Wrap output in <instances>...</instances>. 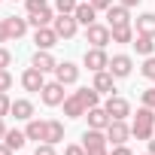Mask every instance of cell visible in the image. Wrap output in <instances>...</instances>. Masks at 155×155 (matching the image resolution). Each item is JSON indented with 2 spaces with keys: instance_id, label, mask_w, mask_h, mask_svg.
<instances>
[{
  "instance_id": "6da1fadb",
  "label": "cell",
  "mask_w": 155,
  "mask_h": 155,
  "mask_svg": "<svg viewBox=\"0 0 155 155\" xmlns=\"http://www.w3.org/2000/svg\"><path fill=\"white\" fill-rule=\"evenodd\" d=\"M152 134H155V110L152 107H140L137 116H134V125H131V137L149 140Z\"/></svg>"
},
{
  "instance_id": "7a4b0ae2",
  "label": "cell",
  "mask_w": 155,
  "mask_h": 155,
  "mask_svg": "<svg viewBox=\"0 0 155 155\" xmlns=\"http://www.w3.org/2000/svg\"><path fill=\"white\" fill-rule=\"evenodd\" d=\"M107 131H97V128H88L85 134H82V146H85V152L88 155H110L107 152Z\"/></svg>"
},
{
  "instance_id": "3957f363",
  "label": "cell",
  "mask_w": 155,
  "mask_h": 155,
  "mask_svg": "<svg viewBox=\"0 0 155 155\" xmlns=\"http://www.w3.org/2000/svg\"><path fill=\"white\" fill-rule=\"evenodd\" d=\"M85 40L91 43V46H97V49H107V43H113V31H110V25H88L85 28Z\"/></svg>"
},
{
  "instance_id": "277c9868",
  "label": "cell",
  "mask_w": 155,
  "mask_h": 155,
  "mask_svg": "<svg viewBox=\"0 0 155 155\" xmlns=\"http://www.w3.org/2000/svg\"><path fill=\"white\" fill-rule=\"evenodd\" d=\"M82 64H85L91 73H101V70H107V67H110V55H107L104 49L91 46V49H85V58H82Z\"/></svg>"
},
{
  "instance_id": "5b68a950",
  "label": "cell",
  "mask_w": 155,
  "mask_h": 155,
  "mask_svg": "<svg viewBox=\"0 0 155 155\" xmlns=\"http://www.w3.org/2000/svg\"><path fill=\"white\" fill-rule=\"evenodd\" d=\"M52 28H55V34L61 40H73L76 31H79V21H76V15H55Z\"/></svg>"
},
{
  "instance_id": "8992f818",
  "label": "cell",
  "mask_w": 155,
  "mask_h": 155,
  "mask_svg": "<svg viewBox=\"0 0 155 155\" xmlns=\"http://www.w3.org/2000/svg\"><path fill=\"white\" fill-rule=\"evenodd\" d=\"M40 97H43L46 107H61V104H64V85H61L58 79H55V82H46L43 91H40Z\"/></svg>"
},
{
  "instance_id": "52a82bcc",
  "label": "cell",
  "mask_w": 155,
  "mask_h": 155,
  "mask_svg": "<svg viewBox=\"0 0 155 155\" xmlns=\"http://www.w3.org/2000/svg\"><path fill=\"white\" fill-rule=\"evenodd\" d=\"M104 110L110 113V119H128L131 116V104L125 97H119V94H110L107 104H104Z\"/></svg>"
},
{
  "instance_id": "ba28073f",
  "label": "cell",
  "mask_w": 155,
  "mask_h": 155,
  "mask_svg": "<svg viewBox=\"0 0 155 155\" xmlns=\"http://www.w3.org/2000/svg\"><path fill=\"white\" fill-rule=\"evenodd\" d=\"M128 137H131V128L125 125V119H113L107 128V140L113 146H122V143H128Z\"/></svg>"
},
{
  "instance_id": "9c48e42d",
  "label": "cell",
  "mask_w": 155,
  "mask_h": 155,
  "mask_svg": "<svg viewBox=\"0 0 155 155\" xmlns=\"http://www.w3.org/2000/svg\"><path fill=\"white\" fill-rule=\"evenodd\" d=\"M107 70L116 76V79H125V76H131V70H134V61H131V55H113Z\"/></svg>"
},
{
  "instance_id": "30bf717a",
  "label": "cell",
  "mask_w": 155,
  "mask_h": 155,
  "mask_svg": "<svg viewBox=\"0 0 155 155\" xmlns=\"http://www.w3.org/2000/svg\"><path fill=\"white\" fill-rule=\"evenodd\" d=\"M21 85H25V91H43V85H46V73L37 70V67H28V70L21 73Z\"/></svg>"
},
{
  "instance_id": "8fae6325",
  "label": "cell",
  "mask_w": 155,
  "mask_h": 155,
  "mask_svg": "<svg viewBox=\"0 0 155 155\" xmlns=\"http://www.w3.org/2000/svg\"><path fill=\"white\" fill-rule=\"evenodd\" d=\"M55 79H58L61 85H73L76 79H79V67H76L73 61H61V64L55 67Z\"/></svg>"
},
{
  "instance_id": "7c38bea8",
  "label": "cell",
  "mask_w": 155,
  "mask_h": 155,
  "mask_svg": "<svg viewBox=\"0 0 155 155\" xmlns=\"http://www.w3.org/2000/svg\"><path fill=\"white\" fill-rule=\"evenodd\" d=\"M31 67H37V70H43V73H55L58 61H55V55H52L49 49H37L34 58H31Z\"/></svg>"
},
{
  "instance_id": "4fadbf2b",
  "label": "cell",
  "mask_w": 155,
  "mask_h": 155,
  "mask_svg": "<svg viewBox=\"0 0 155 155\" xmlns=\"http://www.w3.org/2000/svg\"><path fill=\"white\" fill-rule=\"evenodd\" d=\"M58 40H61V37L55 34V28H52V25H49V28H37V31H34V43H37V49H49V52H52V46H55Z\"/></svg>"
},
{
  "instance_id": "5bb4252c",
  "label": "cell",
  "mask_w": 155,
  "mask_h": 155,
  "mask_svg": "<svg viewBox=\"0 0 155 155\" xmlns=\"http://www.w3.org/2000/svg\"><path fill=\"white\" fill-rule=\"evenodd\" d=\"M85 119H88V128H97V131H107L110 128V113L104 110V107H91L88 113H85Z\"/></svg>"
},
{
  "instance_id": "9a60e30c",
  "label": "cell",
  "mask_w": 155,
  "mask_h": 155,
  "mask_svg": "<svg viewBox=\"0 0 155 155\" xmlns=\"http://www.w3.org/2000/svg\"><path fill=\"white\" fill-rule=\"evenodd\" d=\"M61 107H64V116H67V119H82V116L88 113V110H85V104L79 101V94H76V91H73L70 97H64V104H61Z\"/></svg>"
},
{
  "instance_id": "2e32d148",
  "label": "cell",
  "mask_w": 155,
  "mask_h": 155,
  "mask_svg": "<svg viewBox=\"0 0 155 155\" xmlns=\"http://www.w3.org/2000/svg\"><path fill=\"white\" fill-rule=\"evenodd\" d=\"M91 85H94L101 94L110 97V94H116V76H113L110 70H101V73H94V82H91Z\"/></svg>"
},
{
  "instance_id": "e0dca14e",
  "label": "cell",
  "mask_w": 155,
  "mask_h": 155,
  "mask_svg": "<svg viewBox=\"0 0 155 155\" xmlns=\"http://www.w3.org/2000/svg\"><path fill=\"white\" fill-rule=\"evenodd\" d=\"M107 21H110V28H122V25H131L128 6H122V3L110 6V9H107Z\"/></svg>"
},
{
  "instance_id": "ac0fdd59",
  "label": "cell",
  "mask_w": 155,
  "mask_h": 155,
  "mask_svg": "<svg viewBox=\"0 0 155 155\" xmlns=\"http://www.w3.org/2000/svg\"><path fill=\"white\" fill-rule=\"evenodd\" d=\"M6 31H9V40H18L28 34V18H18V15H6Z\"/></svg>"
},
{
  "instance_id": "d6986e66",
  "label": "cell",
  "mask_w": 155,
  "mask_h": 155,
  "mask_svg": "<svg viewBox=\"0 0 155 155\" xmlns=\"http://www.w3.org/2000/svg\"><path fill=\"white\" fill-rule=\"evenodd\" d=\"M9 116H15V119H21V122H31L34 119V104L31 101H12V110H9Z\"/></svg>"
},
{
  "instance_id": "ffe728a7",
  "label": "cell",
  "mask_w": 155,
  "mask_h": 155,
  "mask_svg": "<svg viewBox=\"0 0 155 155\" xmlns=\"http://www.w3.org/2000/svg\"><path fill=\"white\" fill-rule=\"evenodd\" d=\"M46 122H49V119H31L28 128H25L28 140H37V143L43 140V143H46Z\"/></svg>"
},
{
  "instance_id": "44dd1931",
  "label": "cell",
  "mask_w": 155,
  "mask_h": 155,
  "mask_svg": "<svg viewBox=\"0 0 155 155\" xmlns=\"http://www.w3.org/2000/svg\"><path fill=\"white\" fill-rule=\"evenodd\" d=\"M64 140V122H58V119H49L46 122V143H61Z\"/></svg>"
},
{
  "instance_id": "7402d4cb",
  "label": "cell",
  "mask_w": 155,
  "mask_h": 155,
  "mask_svg": "<svg viewBox=\"0 0 155 155\" xmlns=\"http://www.w3.org/2000/svg\"><path fill=\"white\" fill-rule=\"evenodd\" d=\"M73 15H76V21H79V25H85V28H88V25H94V18H97V9H94L91 3H79Z\"/></svg>"
},
{
  "instance_id": "603a6c76",
  "label": "cell",
  "mask_w": 155,
  "mask_h": 155,
  "mask_svg": "<svg viewBox=\"0 0 155 155\" xmlns=\"http://www.w3.org/2000/svg\"><path fill=\"white\" fill-rule=\"evenodd\" d=\"M55 21V12L52 9H43V12H34V15H28V25L37 31V28H49Z\"/></svg>"
},
{
  "instance_id": "cb8c5ba5",
  "label": "cell",
  "mask_w": 155,
  "mask_h": 155,
  "mask_svg": "<svg viewBox=\"0 0 155 155\" xmlns=\"http://www.w3.org/2000/svg\"><path fill=\"white\" fill-rule=\"evenodd\" d=\"M76 94H79V101L85 104V110H91V107H101V91H97L94 85H91V88H79Z\"/></svg>"
},
{
  "instance_id": "d4e9b609",
  "label": "cell",
  "mask_w": 155,
  "mask_h": 155,
  "mask_svg": "<svg viewBox=\"0 0 155 155\" xmlns=\"http://www.w3.org/2000/svg\"><path fill=\"white\" fill-rule=\"evenodd\" d=\"M140 55H152L155 52V37H146V34H137L134 37V43H131Z\"/></svg>"
},
{
  "instance_id": "484cf974",
  "label": "cell",
  "mask_w": 155,
  "mask_h": 155,
  "mask_svg": "<svg viewBox=\"0 0 155 155\" xmlns=\"http://www.w3.org/2000/svg\"><path fill=\"white\" fill-rule=\"evenodd\" d=\"M137 34L155 37V12H143V15L137 18Z\"/></svg>"
},
{
  "instance_id": "4316f807",
  "label": "cell",
  "mask_w": 155,
  "mask_h": 155,
  "mask_svg": "<svg viewBox=\"0 0 155 155\" xmlns=\"http://www.w3.org/2000/svg\"><path fill=\"white\" fill-rule=\"evenodd\" d=\"M3 143H6V146H9L12 152H15V149H21V146L28 143V134H25V131H6Z\"/></svg>"
},
{
  "instance_id": "83f0119b",
  "label": "cell",
  "mask_w": 155,
  "mask_h": 155,
  "mask_svg": "<svg viewBox=\"0 0 155 155\" xmlns=\"http://www.w3.org/2000/svg\"><path fill=\"white\" fill-rule=\"evenodd\" d=\"M113 31V43H134V28L122 25V28H110Z\"/></svg>"
},
{
  "instance_id": "f1b7e54d",
  "label": "cell",
  "mask_w": 155,
  "mask_h": 155,
  "mask_svg": "<svg viewBox=\"0 0 155 155\" xmlns=\"http://www.w3.org/2000/svg\"><path fill=\"white\" fill-rule=\"evenodd\" d=\"M76 6H79V0H55V12L58 15H73Z\"/></svg>"
},
{
  "instance_id": "f546056e",
  "label": "cell",
  "mask_w": 155,
  "mask_h": 155,
  "mask_svg": "<svg viewBox=\"0 0 155 155\" xmlns=\"http://www.w3.org/2000/svg\"><path fill=\"white\" fill-rule=\"evenodd\" d=\"M25 9H28V15H34V12L49 9V3H46V0H25Z\"/></svg>"
},
{
  "instance_id": "4dcf8cb0",
  "label": "cell",
  "mask_w": 155,
  "mask_h": 155,
  "mask_svg": "<svg viewBox=\"0 0 155 155\" xmlns=\"http://www.w3.org/2000/svg\"><path fill=\"white\" fill-rule=\"evenodd\" d=\"M140 73L146 76V79H155V58H152V55H146V61H143Z\"/></svg>"
},
{
  "instance_id": "1f68e13d",
  "label": "cell",
  "mask_w": 155,
  "mask_h": 155,
  "mask_svg": "<svg viewBox=\"0 0 155 155\" xmlns=\"http://www.w3.org/2000/svg\"><path fill=\"white\" fill-rule=\"evenodd\" d=\"M9 110H12L9 94H6V91H0V119H3V116H9Z\"/></svg>"
},
{
  "instance_id": "d6a6232c",
  "label": "cell",
  "mask_w": 155,
  "mask_h": 155,
  "mask_svg": "<svg viewBox=\"0 0 155 155\" xmlns=\"http://www.w3.org/2000/svg\"><path fill=\"white\" fill-rule=\"evenodd\" d=\"M9 88H12V73L0 70V91H9Z\"/></svg>"
},
{
  "instance_id": "836d02e7",
  "label": "cell",
  "mask_w": 155,
  "mask_h": 155,
  "mask_svg": "<svg viewBox=\"0 0 155 155\" xmlns=\"http://www.w3.org/2000/svg\"><path fill=\"white\" fill-rule=\"evenodd\" d=\"M12 64V52L9 49H3V46H0V70H6Z\"/></svg>"
},
{
  "instance_id": "e575fe53",
  "label": "cell",
  "mask_w": 155,
  "mask_h": 155,
  "mask_svg": "<svg viewBox=\"0 0 155 155\" xmlns=\"http://www.w3.org/2000/svg\"><path fill=\"white\" fill-rule=\"evenodd\" d=\"M34 155H55V146H52V143H37Z\"/></svg>"
},
{
  "instance_id": "d590c367",
  "label": "cell",
  "mask_w": 155,
  "mask_h": 155,
  "mask_svg": "<svg viewBox=\"0 0 155 155\" xmlns=\"http://www.w3.org/2000/svg\"><path fill=\"white\" fill-rule=\"evenodd\" d=\"M143 107H152L155 110V88H146L143 91Z\"/></svg>"
},
{
  "instance_id": "8d00e7d4",
  "label": "cell",
  "mask_w": 155,
  "mask_h": 155,
  "mask_svg": "<svg viewBox=\"0 0 155 155\" xmlns=\"http://www.w3.org/2000/svg\"><path fill=\"white\" fill-rule=\"evenodd\" d=\"M88 3H91V6L97 9V12H107V9L113 6V0H88Z\"/></svg>"
},
{
  "instance_id": "74e56055",
  "label": "cell",
  "mask_w": 155,
  "mask_h": 155,
  "mask_svg": "<svg viewBox=\"0 0 155 155\" xmlns=\"http://www.w3.org/2000/svg\"><path fill=\"white\" fill-rule=\"evenodd\" d=\"M64 155H88V152H85V146H76L73 143V146H64Z\"/></svg>"
},
{
  "instance_id": "f35d334b",
  "label": "cell",
  "mask_w": 155,
  "mask_h": 155,
  "mask_svg": "<svg viewBox=\"0 0 155 155\" xmlns=\"http://www.w3.org/2000/svg\"><path fill=\"white\" fill-rule=\"evenodd\" d=\"M110 155H134V152H131V149H128V146H125V143H122V146H116V149H113V152H110Z\"/></svg>"
},
{
  "instance_id": "ab89813d",
  "label": "cell",
  "mask_w": 155,
  "mask_h": 155,
  "mask_svg": "<svg viewBox=\"0 0 155 155\" xmlns=\"http://www.w3.org/2000/svg\"><path fill=\"white\" fill-rule=\"evenodd\" d=\"M6 40H9V31H6V21L0 18V43H6Z\"/></svg>"
},
{
  "instance_id": "60d3db41",
  "label": "cell",
  "mask_w": 155,
  "mask_h": 155,
  "mask_svg": "<svg viewBox=\"0 0 155 155\" xmlns=\"http://www.w3.org/2000/svg\"><path fill=\"white\" fill-rule=\"evenodd\" d=\"M119 3H122V6H128V9H134V6L140 3V0H119Z\"/></svg>"
},
{
  "instance_id": "b9f144b4",
  "label": "cell",
  "mask_w": 155,
  "mask_h": 155,
  "mask_svg": "<svg viewBox=\"0 0 155 155\" xmlns=\"http://www.w3.org/2000/svg\"><path fill=\"white\" fill-rule=\"evenodd\" d=\"M0 155H12V149H9V146H6L3 140H0Z\"/></svg>"
},
{
  "instance_id": "7bdbcfd3",
  "label": "cell",
  "mask_w": 155,
  "mask_h": 155,
  "mask_svg": "<svg viewBox=\"0 0 155 155\" xmlns=\"http://www.w3.org/2000/svg\"><path fill=\"white\" fill-rule=\"evenodd\" d=\"M6 131H9V128L3 125V119H0V140H3V137H6Z\"/></svg>"
},
{
  "instance_id": "ee69618b",
  "label": "cell",
  "mask_w": 155,
  "mask_h": 155,
  "mask_svg": "<svg viewBox=\"0 0 155 155\" xmlns=\"http://www.w3.org/2000/svg\"><path fill=\"white\" fill-rule=\"evenodd\" d=\"M146 143H149V152H152V155H155V137H149V140H146Z\"/></svg>"
},
{
  "instance_id": "f6af8a7d",
  "label": "cell",
  "mask_w": 155,
  "mask_h": 155,
  "mask_svg": "<svg viewBox=\"0 0 155 155\" xmlns=\"http://www.w3.org/2000/svg\"><path fill=\"white\" fill-rule=\"evenodd\" d=\"M146 155H152V152H146Z\"/></svg>"
},
{
  "instance_id": "bcb514c9",
  "label": "cell",
  "mask_w": 155,
  "mask_h": 155,
  "mask_svg": "<svg viewBox=\"0 0 155 155\" xmlns=\"http://www.w3.org/2000/svg\"><path fill=\"white\" fill-rule=\"evenodd\" d=\"M152 82H155V79H152Z\"/></svg>"
}]
</instances>
